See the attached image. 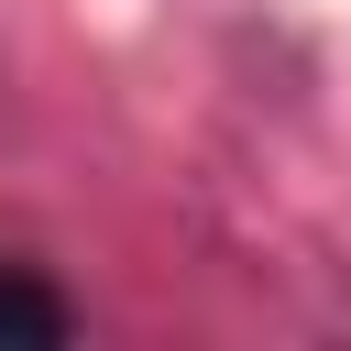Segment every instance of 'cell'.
<instances>
[{"instance_id": "cell-1", "label": "cell", "mask_w": 351, "mask_h": 351, "mask_svg": "<svg viewBox=\"0 0 351 351\" xmlns=\"http://www.w3.org/2000/svg\"><path fill=\"white\" fill-rule=\"evenodd\" d=\"M0 340H66V296L0 263Z\"/></svg>"}]
</instances>
